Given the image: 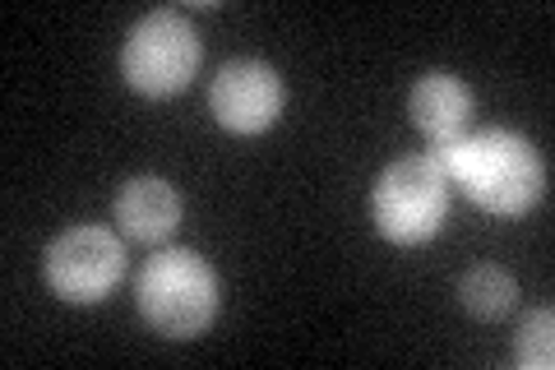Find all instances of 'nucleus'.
Returning <instances> with one entry per match:
<instances>
[{
    "label": "nucleus",
    "mask_w": 555,
    "mask_h": 370,
    "mask_svg": "<svg viewBox=\"0 0 555 370\" xmlns=\"http://www.w3.org/2000/svg\"><path fill=\"white\" fill-rule=\"evenodd\" d=\"M430 153L440 157L449 186H459L491 218H524L546 195V163L532 139L518 130L491 126Z\"/></svg>",
    "instance_id": "1"
},
{
    "label": "nucleus",
    "mask_w": 555,
    "mask_h": 370,
    "mask_svg": "<svg viewBox=\"0 0 555 370\" xmlns=\"http://www.w3.org/2000/svg\"><path fill=\"white\" fill-rule=\"evenodd\" d=\"M218 269L185 245L153 251L134 278V306L144 315V324L177 343L208 333V324L218 320Z\"/></svg>",
    "instance_id": "2"
},
{
    "label": "nucleus",
    "mask_w": 555,
    "mask_h": 370,
    "mask_svg": "<svg viewBox=\"0 0 555 370\" xmlns=\"http://www.w3.org/2000/svg\"><path fill=\"white\" fill-rule=\"evenodd\" d=\"M449 176L436 153L398 157L375 176L371 218L389 245H426L449 218Z\"/></svg>",
    "instance_id": "3"
},
{
    "label": "nucleus",
    "mask_w": 555,
    "mask_h": 370,
    "mask_svg": "<svg viewBox=\"0 0 555 370\" xmlns=\"http://www.w3.org/2000/svg\"><path fill=\"white\" fill-rule=\"evenodd\" d=\"M204 38L181 10H149L120 47V75L139 98H177L199 75Z\"/></svg>",
    "instance_id": "4"
},
{
    "label": "nucleus",
    "mask_w": 555,
    "mask_h": 370,
    "mask_svg": "<svg viewBox=\"0 0 555 370\" xmlns=\"http://www.w3.org/2000/svg\"><path fill=\"white\" fill-rule=\"evenodd\" d=\"M47 288L69 306H98L126 283V241L98 222H75L42 251Z\"/></svg>",
    "instance_id": "5"
},
{
    "label": "nucleus",
    "mask_w": 555,
    "mask_h": 370,
    "mask_svg": "<svg viewBox=\"0 0 555 370\" xmlns=\"http://www.w3.org/2000/svg\"><path fill=\"white\" fill-rule=\"evenodd\" d=\"M287 107V84L269 61H228L208 84V112L228 135H264Z\"/></svg>",
    "instance_id": "6"
},
{
    "label": "nucleus",
    "mask_w": 555,
    "mask_h": 370,
    "mask_svg": "<svg viewBox=\"0 0 555 370\" xmlns=\"http://www.w3.org/2000/svg\"><path fill=\"white\" fill-rule=\"evenodd\" d=\"M120 237L144 241V245H163L171 232L181 227V190L167 181V176H130L120 186V195L112 204Z\"/></svg>",
    "instance_id": "7"
},
{
    "label": "nucleus",
    "mask_w": 555,
    "mask_h": 370,
    "mask_svg": "<svg viewBox=\"0 0 555 370\" xmlns=\"http://www.w3.org/2000/svg\"><path fill=\"white\" fill-rule=\"evenodd\" d=\"M408 116L430 139V149L454 144V139L467 135V120H473V88L459 75H449V69H426L408 93Z\"/></svg>",
    "instance_id": "8"
},
{
    "label": "nucleus",
    "mask_w": 555,
    "mask_h": 370,
    "mask_svg": "<svg viewBox=\"0 0 555 370\" xmlns=\"http://www.w3.org/2000/svg\"><path fill=\"white\" fill-rule=\"evenodd\" d=\"M459 302H463L467 315H477V320H500V315L514 310L518 283H514L509 269H500V264H477V269L463 273Z\"/></svg>",
    "instance_id": "9"
},
{
    "label": "nucleus",
    "mask_w": 555,
    "mask_h": 370,
    "mask_svg": "<svg viewBox=\"0 0 555 370\" xmlns=\"http://www.w3.org/2000/svg\"><path fill=\"white\" fill-rule=\"evenodd\" d=\"M514 361L524 370H551L555 366V310H528L514 333Z\"/></svg>",
    "instance_id": "10"
}]
</instances>
